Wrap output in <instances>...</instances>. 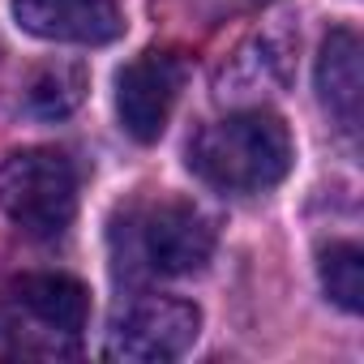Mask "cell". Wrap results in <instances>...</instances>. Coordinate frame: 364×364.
<instances>
[{
	"instance_id": "5b68a950",
	"label": "cell",
	"mask_w": 364,
	"mask_h": 364,
	"mask_svg": "<svg viewBox=\"0 0 364 364\" xmlns=\"http://www.w3.org/2000/svg\"><path fill=\"white\" fill-rule=\"evenodd\" d=\"M141 253L159 274H171V279L198 274L215 257V223L193 202H180V198L154 202L141 219Z\"/></svg>"
},
{
	"instance_id": "52a82bcc",
	"label": "cell",
	"mask_w": 364,
	"mask_h": 364,
	"mask_svg": "<svg viewBox=\"0 0 364 364\" xmlns=\"http://www.w3.org/2000/svg\"><path fill=\"white\" fill-rule=\"evenodd\" d=\"M14 18L35 39L77 48L112 43L124 31L116 0H14Z\"/></svg>"
},
{
	"instance_id": "8992f818",
	"label": "cell",
	"mask_w": 364,
	"mask_h": 364,
	"mask_svg": "<svg viewBox=\"0 0 364 364\" xmlns=\"http://www.w3.org/2000/svg\"><path fill=\"white\" fill-rule=\"evenodd\" d=\"M9 296H14V309L39 326V334L52 338V347H73L86 330V317H90V296L86 287L73 279V274H60V270H35V274H22L9 283Z\"/></svg>"
},
{
	"instance_id": "ba28073f",
	"label": "cell",
	"mask_w": 364,
	"mask_h": 364,
	"mask_svg": "<svg viewBox=\"0 0 364 364\" xmlns=\"http://www.w3.org/2000/svg\"><path fill=\"white\" fill-rule=\"evenodd\" d=\"M317 95L338 116L343 129L360 124L364 69H360V35L351 26H334L321 39V52H317Z\"/></svg>"
},
{
	"instance_id": "30bf717a",
	"label": "cell",
	"mask_w": 364,
	"mask_h": 364,
	"mask_svg": "<svg viewBox=\"0 0 364 364\" xmlns=\"http://www.w3.org/2000/svg\"><path fill=\"white\" fill-rule=\"evenodd\" d=\"M82 99H86V69L73 65V60L43 65L26 86V107L39 120H60V116L77 112Z\"/></svg>"
},
{
	"instance_id": "277c9868",
	"label": "cell",
	"mask_w": 364,
	"mask_h": 364,
	"mask_svg": "<svg viewBox=\"0 0 364 364\" xmlns=\"http://www.w3.org/2000/svg\"><path fill=\"white\" fill-rule=\"evenodd\" d=\"M185 60L176 52H141L133 56L120 73H116V116L124 124V133L141 146L159 141L167 133L171 107L185 90Z\"/></svg>"
},
{
	"instance_id": "8fae6325",
	"label": "cell",
	"mask_w": 364,
	"mask_h": 364,
	"mask_svg": "<svg viewBox=\"0 0 364 364\" xmlns=\"http://www.w3.org/2000/svg\"><path fill=\"white\" fill-rule=\"evenodd\" d=\"M317 274H321V291L338 309H347V313H360L364 309V249L360 245L334 240L330 249H321Z\"/></svg>"
},
{
	"instance_id": "9c48e42d",
	"label": "cell",
	"mask_w": 364,
	"mask_h": 364,
	"mask_svg": "<svg viewBox=\"0 0 364 364\" xmlns=\"http://www.w3.org/2000/svg\"><path fill=\"white\" fill-rule=\"evenodd\" d=\"M279 82H283V56H279L274 39H253V43H245V48L232 56V65L219 73V99L240 103V99H249L253 90H270V86H279Z\"/></svg>"
},
{
	"instance_id": "3957f363",
	"label": "cell",
	"mask_w": 364,
	"mask_h": 364,
	"mask_svg": "<svg viewBox=\"0 0 364 364\" xmlns=\"http://www.w3.org/2000/svg\"><path fill=\"white\" fill-rule=\"evenodd\" d=\"M202 334V309L180 296H141L112 326L103 355L116 364H167Z\"/></svg>"
},
{
	"instance_id": "7a4b0ae2",
	"label": "cell",
	"mask_w": 364,
	"mask_h": 364,
	"mask_svg": "<svg viewBox=\"0 0 364 364\" xmlns=\"http://www.w3.org/2000/svg\"><path fill=\"white\" fill-rule=\"evenodd\" d=\"M0 210L26 236L52 240L77 215V167L56 146H26L0 163Z\"/></svg>"
},
{
	"instance_id": "6da1fadb",
	"label": "cell",
	"mask_w": 364,
	"mask_h": 364,
	"mask_svg": "<svg viewBox=\"0 0 364 364\" xmlns=\"http://www.w3.org/2000/svg\"><path fill=\"white\" fill-rule=\"evenodd\" d=\"M291 159V129L270 107H240L189 141V171L219 193H266L287 180Z\"/></svg>"
}]
</instances>
